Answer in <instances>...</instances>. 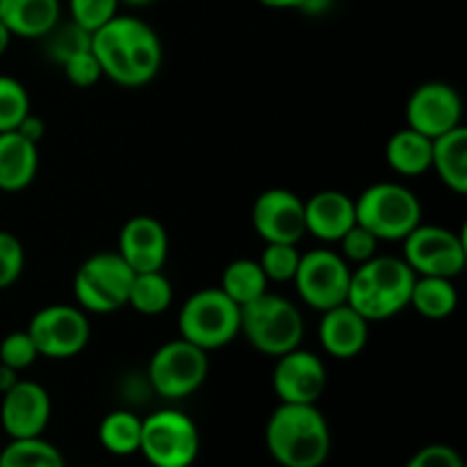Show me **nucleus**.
I'll return each instance as SVG.
<instances>
[{
    "mask_svg": "<svg viewBox=\"0 0 467 467\" xmlns=\"http://www.w3.org/2000/svg\"><path fill=\"white\" fill-rule=\"evenodd\" d=\"M409 308L418 310L427 319H445L459 308V290L454 278L418 276L410 292Z\"/></svg>",
    "mask_w": 467,
    "mask_h": 467,
    "instance_id": "nucleus-24",
    "label": "nucleus"
},
{
    "mask_svg": "<svg viewBox=\"0 0 467 467\" xmlns=\"http://www.w3.org/2000/svg\"><path fill=\"white\" fill-rule=\"evenodd\" d=\"M265 445L281 467H322L331 429L317 404H278L265 424Z\"/></svg>",
    "mask_w": 467,
    "mask_h": 467,
    "instance_id": "nucleus-2",
    "label": "nucleus"
},
{
    "mask_svg": "<svg viewBox=\"0 0 467 467\" xmlns=\"http://www.w3.org/2000/svg\"><path fill=\"white\" fill-rule=\"evenodd\" d=\"M251 223L265 244H299L306 237L304 199L285 187H272L255 196Z\"/></svg>",
    "mask_w": 467,
    "mask_h": 467,
    "instance_id": "nucleus-14",
    "label": "nucleus"
},
{
    "mask_svg": "<svg viewBox=\"0 0 467 467\" xmlns=\"http://www.w3.org/2000/svg\"><path fill=\"white\" fill-rule=\"evenodd\" d=\"M431 169L454 194H467V128L459 126L431 140Z\"/></svg>",
    "mask_w": 467,
    "mask_h": 467,
    "instance_id": "nucleus-22",
    "label": "nucleus"
},
{
    "mask_svg": "<svg viewBox=\"0 0 467 467\" xmlns=\"http://www.w3.org/2000/svg\"><path fill=\"white\" fill-rule=\"evenodd\" d=\"M99 442L114 456H132L140 451L141 418L130 409H117L99 424Z\"/></svg>",
    "mask_w": 467,
    "mask_h": 467,
    "instance_id": "nucleus-25",
    "label": "nucleus"
},
{
    "mask_svg": "<svg viewBox=\"0 0 467 467\" xmlns=\"http://www.w3.org/2000/svg\"><path fill=\"white\" fill-rule=\"evenodd\" d=\"M26 269V249L14 233L0 231V290H9Z\"/></svg>",
    "mask_w": 467,
    "mask_h": 467,
    "instance_id": "nucleus-35",
    "label": "nucleus"
},
{
    "mask_svg": "<svg viewBox=\"0 0 467 467\" xmlns=\"http://www.w3.org/2000/svg\"><path fill=\"white\" fill-rule=\"evenodd\" d=\"M406 126L429 140L463 126V99L450 82L429 80L413 89L406 100Z\"/></svg>",
    "mask_w": 467,
    "mask_h": 467,
    "instance_id": "nucleus-13",
    "label": "nucleus"
},
{
    "mask_svg": "<svg viewBox=\"0 0 467 467\" xmlns=\"http://www.w3.org/2000/svg\"><path fill=\"white\" fill-rule=\"evenodd\" d=\"M26 331L30 333L36 351L44 358H73L89 345V313H85L80 306L50 304L32 315Z\"/></svg>",
    "mask_w": 467,
    "mask_h": 467,
    "instance_id": "nucleus-11",
    "label": "nucleus"
},
{
    "mask_svg": "<svg viewBox=\"0 0 467 467\" xmlns=\"http://www.w3.org/2000/svg\"><path fill=\"white\" fill-rule=\"evenodd\" d=\"M208 372V351L176 337L153 351L146 368V379L153 388V395L167 401H181L203 386Z\"/></svg>",
    "mask_w": 467,
    "mask_h": 467,
    "instance_id": "nucleus-9",
    "label": "nucleus"
},
{
    "mask_svg": "<svg viewBox=\"0 0 467 467\" xmlns=\"http://www.w3.org/2000/svg\"><path fill=\"white\" fill-rule=\"evenodd\" d=\"M0 467H67V461L44 436L16 438L0 451Z\"/></svg>",
    "mask_w": 467,
    "mask_h": 467,
    "instance_id": "nucleus-28",
    "label": "nucleus"
},
{
    "mask_svg": "<svg viewBox=\"0 0 467 467\" xmlns=\"http://www.w3.org/2000/svg\"><path fill=\"white\" fill-rule=\"evenodd\" d=\"M349 281V263L337 251L327 249V246L301 251L299 267L292 278L296 295L304 301V306L317 310V313L345 304Z\"/></svg>",
    "mask_w": 467,
    "mask_h": 467,
    "instance_id": "nucleus-10",
    "label": "nucleus"
},
{
    "mask_svg": "<svg viewBox=\"0 0 467 467\" xmlns=\"http://www.w3.org/2000/svg\"><path fill=\"white\" fill-rule=\"evenodd\" d=\"M240 336L260 354L278 358L304 342V313L292 299L267 290L255 301L242 306Z\"/></svg>",
    "mask_w": 467,
    "mask_h": 467,
    "instance_id": "nucleus-4",
    "label": "nucleus"
},
{
    "mask_svg": "<svg viewBox=\"0 0 467 467\" xmlns=\"http://www.w3.org/2000/svg\"><path fill=\"white\" fill-rule=\"evenodd\" d=\"M30 112V94L26 85L12 76H0V132L16 130Z\"/></svg>",
    "mask_w": 467,
    "mask_h": 467,
    "instance_id": "nucleus-30",
    "label": "nucleus"
},
{
    "mask_svg": "<svg viewBox=\"0 0 467 467\" xmlns=\"http://www.w3.org/2000/svg\"><path fill=\"white\" fill-rule=\"evenodd\" d=\"M199 451V427L182 410L160 409L141 418L140 454L150 467H192Z\"/></svg>",
    "mask_w": 467,
    "mask_h": 467,
    "instance_id": "nucleus-7",
    "label": "nucleus"
},
{
    "mask_svg": "<svg viewBox=\"0 0 467 467\" xmlns=\"http://www.w3.org/2000/svg\"><path fill=\"white\" fill-rule=\"evenodd\" d=\"M119 0H68V18L87 32H94L119 14Z\"/></svg>",
    "mask_w": 467,
    "mask_h": 467,
    "instance_id": "nucleus-32",
    "label": "nucleus"
},
{
    "mask_svg": "<svg viewBox=\"0 0 467 467\" xmlns=\"http://www.w3.org/2000/svg\"><path fill=\"white\" fill-rule=\"evenodd\" d=\"M36 358H39V351L27 331H12L0 342V365L14 369V372L32 368Z\"/></svg>",
    "mask_w": 467,
    "mask_h": 467,
    "instance_id": "nucleus-33",
    "label": "nucleus"
},
{
    "mask_svg": "<svg viewBox=\"0 0 467 467\" xmlns=\"http://www.w3.org/2000/svg\"><path fill=\"white\" fill-rule=\"evenodd\" d=\"M223 295L231 296L237 306H246L263 296L269 290V281L265 276L263 267L258 260L237 258L226 265L222 272V281H219Z\"/></svg>",
    "mask_w": 467,
    "mask_h": 467,
    "instance_id": "nucleus-26",
    "label": "nucleus"
},
{
    "mask_svg": "<svg viewBox=\"0 0 467 467\" xmlns=\"http://www.w3.org/2000/svg\"><path fill=\"white\" fill-rule=\"evenodd\" d=\"M16 130L21 132V135L26 137V140H30L32 144L39 146V141L46 137V123H44V119L36 117V114L30 112L26 119H23L21 123H18Z\"/></svg>",
    "mask_w": 467,
    "mask_h": 467,
    "instance_id": "nucleus-38",
    "label": "nucleus"
},
{
    "mask_svg": "<svg viewBox=\"0 0 467 467\" xmlns=\"http://www.w3.org/2000/svg\"><path fill=\"white\" fill-rule=\"evenodd\" d=\"M53 418V401L41 383L18 379L0 395V424L9 441L44 436Z\"/></svg>",
    "mask_w": 467,
    "mask_h": 467,
    "instance_id": "nucleus-16",
    "label": "nucleus"
},
{
    "mask_svg": "<svg viewBox=\"0 0 467 467\" xmlns=\"http://www.w3.org/2000/svg\"><path fill=\"white\" fill-rule=\"evenodd\" d=\"M242 308L222 287H201L178 310V333L203 351H217L240 336Z\"/></svg>",
    "mask_w": 467,
    "mask_h": 467,
    "instance_id": "nucleus-5",
    "label": "nucleus"
},
{
    "mask_svg": "<svg viewBox=\"0 0 467 467\" xmlns=\"http://www.w3.org/2000/svg\"><path fill=\"white\" fill-rule=\"evenodd\" d=\"M39 41H44L46 55H48L55 64L62 67L68 57L89 48L91 32L82 30V27L78 26V23H73L71 18H68V21H62V18H59V21L55 23L53 30L46 36H41Z\"/></svg>",
    "mask_w": 467,
    "mask_h": 467,
    "instance_id": "nucleus-29",
    "label": "nucleus"
},
{
    "mask_svg": "<svg viewBox=\"0 0 467 467\" xmlns=\"http://www.w3.org/2000/svg\"><path fill=\"white\" fill-rule=\"evenodd\" d=\"M336 5V0H299V12H304L306 16H324L328 14Z\"/></svg>",
    "mask_w": 467,
    "mask_h": 467,
    "instance_id": "nucleus-39",
    "label": "nucleus"
},
{
    "mask_svg": "<svg viewBox=\"0 0 467 467\" xmlns=\"http://www.w3.org/2000/svg\"><path fill=\"white\" fill-rule=\"evenodd\" d=\"M173 285L167 276L160 272H140L132 276L130 292H128V306L135 313L155 317L171 308Z\"/></svg>",
    "mask_w": 467,
    "mask_h": 467,
    "instance_id": "nucleus-27",
    "label": "nucleus"
},
{
    "mask_svg": "<svg viewBox=\"0 0 467 467\" xmlns=\"http://www.w3.org/2000/svg\"><path fill=\"white\" fill-rule=\"evenodd\" d=\"M260 5L269 9H296L299 7V0H258Z\"/></svg>",
    "mask_w": 467,
    "mask_h": 467,
    "instance_id": "nucleus-41",
    "label": "nucleus"
},
{
    "mask_svg": "<svg viewBox=\"0 0 467 467\" xmlns=\"http://www.w3.org/2000/svg\"><path fill=\"white\" fill-rule=\"evenodd\" d=\"M121 5H128V7H146V5L155 3V0H119Z\"/></svg>",
    "mask_w": 467,
    "mask_h": 467,
    "instance_id": "nucleus-43",
    "label": "nucleus"
},
{
    "mask_svg": "<svg viewBox=\"0 0 467 467\" xmlns=\"http://www.w3.org/2000/svg\"><path fill=\"white\" fill-rule=\"evenodd\" d=\"M16 381H18V372H14V369L0 365V395H3L5 390H9V388H12Z\"/></svg>",
    "mask_w": 467,
    "mask_h": 467,
    "instance_id": "nucleus-40",
    "label": "nucleus"
},
{
    "mask_svg": "<svg viewBox=\"0 0 467 467\" xmlns=\"http://www.w3.org/2000/svg\"><path fill=\"white\" fill-rule=\"evenodd\" d=\"M322 349L337 360L356 358L368 347L369 322L351 306L340 304L322 313L317 327Z\"/></svg>",
    "mask_w": 467,
    "mask_h": 467,
    "instance_id": "nucleus-19",
    "label": "nucleus"
},
{
    "mask_svg": "<svg viewBox=\"0 0 467 467\" xmlns=\"http://www.w3.org/2000/svg\"><path fill=\"white\" fill-rule=\"evenodd\" d=\"M404 255L418 276L456 278L467 265V244L461 233L436 223H420L401 240Z\"/></svg>",
    "mask_w": 467,
    "mask_h": 467,
    "instance_id": "nucleus-12",
    "label": "nucleus"
},
{
    "mask_svg": "<svg viewBox=\"0 0 467 467\" xmlns=\"http://www.w3.org/2000/svg\"><path fill=\"white\" fill-rule=\"evenodd\" d=\"M327 383L328 372L324 360L304 347L278 356L274 365L272 388L281 404H317Z\"/></svg>",
    "mask_w": 467,
    "mask_h": 467,
    "instance_id": "nucleus-15",
    "label": "nucleus"
},
{
    "mask_svg": "<svg viewBox=\"0 0 467 467\" xmlns=\"http://www.w3.org/2000/svg\"><path fill=\"white\" fill-rule=\"evenodd\" d=\"M356 223L368 228L379 242H401L422 223V203L401 182H374L354 199Z\"/></svg>",
    "mask_w": 467,
    "mask_h": 467,
    "instance_id": "nucleus-6",
    "label": "nucleus"
},
{
    "mask_svg": "<svg viewBox=\"0 0 467 467\" xmlns=\"http://www.w3.org/2000/svg\"><path fill=\"white\" fill-rule=\"evenodd\" d=\"M135 272L117 251H99L82 260L73 276L76 306L85 313L109 315L128 306V292Z\"/></svg>",
    "mask_w": 467,
    "mask_h": 467,
    "instance_id": "nucleus-8",
    "label": "nucleus"
},
{
    "mask_svg": "<svg viewBox=\"0 0 467 467\" xmlns=\"http://www.w3.org/2000/svg\"><path fill=\"white\" fill-rule=\"evenodd\" d=\"M39 171V146L18 130L0 132V192H23Z\"/></svg>",
    "mask_w": 467,
    "mask_h": 467,
    "instance_id": "nucleus-20",
    "label": "nucleus"
},
{
    "mask_svg": "<svg viewBox=\"0 0 467 467\" xmlns=\"http://www.w3.org/2000/svg\"><path fill=\"white\" fill-rule=\"evenodd\" d=\"M91 53L114 85L137 89L149 85L162 68V41L146 21L117 14L112 21L91 32Z\"/></svg>",
    "mask_w": 467,
    "mask_h": 467,
    "instance_id": "nucleus-1",
    "label": "nucleus"
},
{
    "mask_svg": "<svg viewBox=\"0 0 467 467\" xmlns=\"http://www.w3.org/2000/svg\"><path fill=\"white\" fill-rule=\"evenodd\" d=\"M415 278L418 274L404 258L379 254L369 263L351 269L345 304L369 324L383 322L409 308Z\"/></svg>",
    "mask_w": 467,
    "mask_h": 467,
    "instance_id": "nucleus-3",
    "label": "nucleus"
},
{
    "mask_svg": "<svg viewBox=\"0 0 467 467\" xmlns=\"http://www.w3.org/2000/svg\"><path fill=\"white\" fill-rule=\"evenodd\" d=\"M337 244H340V251H337V254H340L347 263H354L356 267H358V265L369 263L374 255H379V244H381V242H379L368 228H363L360 223H354V226L337 240Z\"/></svg>",
    "mask_w": 467,
    "mask_h": 467,
    "instance_id": "nucleus-34",
    "label": "nucleus"
},
{
    "mask_svg": "<svg viewBox=\"0 0 467 467\" xmlns=\"http://www.w3.org/2000/svg\"><path fill=\"white\" fill-rule=\"evenodd\" d=\"M117 254L135 274L160 272L169 255L167 228L150 214H135L121 226Z\"/></svg>",
    "mask_w": 467,
    "mask_h": 467,
    "instance_id": "nucleus-17",
    "label": "nucleus"
},
{
    "mask_svg": "<svg viewBox=\"0 0 467 467\" xmlns=\"http://www.w3.org/2000/svg\"><path fill=\"white\" fill-rule=\"evenodd\" d=\"M59 18V0H0V21L18 39H41Z\"/></svg>",
    "mask_w": 467,
    "mask_h": 467,
    "instance_id": "nucleus-21",
    "label": "nucleus"
},
{
    "mask_svg": "<svg viewBox=\"0 0 467 467\" xmlns=\"http://www.w3.org/2000/svg\"><path fill=\"white\" fill-rule=\"evenodd\" d=\"M386 162L400 176H424L431 171V140L409 126L401 128L388 140Z\"/></svg>",
    "mask_w": 467,
    "mask_h": 467,
    "instance_id": "nucleus-23",
    "label": "nucleus"
},
{
    "mask_svg": "<svg viewBox=\"0 0 467 467\" xmlns=\"http://www.w3.org/2000/svg\"><path fill=\"white\" fill-rule=\"evenodd\" d=\"M12 39H14L12 32H9L7 26L0 21V57H3V55L9 50V44H12Z\"/></svg>",
    "mask_w": 467,
    "mask_h": 467,
    "instance_id": "nucleus-42",
    "label": "nucleus"
},
{
    "mask_svg": "<svg viewBox=\"0 0 467 467\" xmlns=\"http://www.w3.org/2000/svg\"><path fill=\"white\" fill-rule=\"evenodd\" d=\"M299 260V244H265L258 263L269 283H292Z\"/></svg>",
    "mask_w": 467,
    "mask_h": 467,
    "instance_id": "nucleus-31",
    "label": "nucleus"
},
{
    "mask_svg": "<svg viewBox=\"0 0 467 467\" xmlns=\"http://www.w3.org/2000/svg\"><path fill=\"white\" fill-rule=\"evenodd\" d=\"M306 235L337 244L342 235L356 223V203L340 190H322L304 201Z\"/></svg>",
    "mask_w": 467,
    "mask_h": 467,
    "instance_id": "nucleus-18",
    "label": "nucleus"
},
{
    "mask_svg": "<svg viewBox=\"0 0 467 467\" xmlns=\"http://www.w3.org/2000/svg\"><path fill=\"white\" fill-rule=\"evenodd\" d=\"M62 68L67 80L73 87H78V89H89V87L99 85V80L103 78V68H100L96 55L91 53V46L87 50H82V53L68 57L62 64Z\"/></svg>",
    "mask_w": 467,
    "mask_h": 467,
    "instance_id": "nucleus-36",
    "label": "nucleus"
},
{
    "mask_svg": "<svg viewBox=\"0 0 467 467\" xmlns=\"http://www.w3.org/2000/svg\"><path fill=\"white\" fill-rule=\"evenodd\" d=\"M404 467H465V463L454 447L433 442L415 451Z\"/></svg>",
    "mask_w": 467,
    "mask_h": 467,
    "instance_id": "nucleus-37",
    "label": "nucleus"
}]
</instances>
